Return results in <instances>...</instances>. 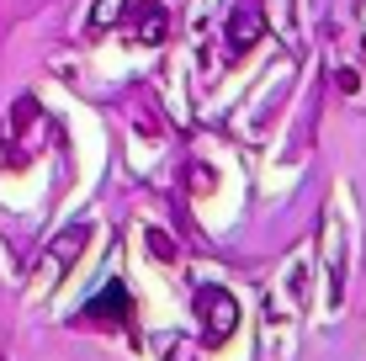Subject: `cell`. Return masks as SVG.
<instances>
[{
	"instance_id": "2",
	"label": "cell",
	"mask_w": 366,
	"mask_h": 361,
	"mask_svg": "<svg viewBox=\"0 0 366 361\" xmlns=\"http://www.w3.org/2000/svg\"><path fill=\"white\" fill-rule=\"evenodd\" d=\"M197 319H202L207 345H223V340L239 330V303H234L223 287H202V292H197Z\"/></svg>"
},
{
	"instance_id": "6",
	"label": "cell",
	"mask_w": 366,
	"mask_h": 361,
	"mask_svg": "<svg viewBox=\"0 0 366 361\" xmlns=\"http://www.w3.org/2000/svg\"><path fill=\"white\" fill-rule=\"evenodd\" d=\"M149 244H154V255H159V260H175V244L165 239V234H149Z\"/></svg>"
},
{
	"instance_id": "3",
	"label": "cell",
	"mask_w": 366,
	"mask_h": 361,
	"mask_svg": "<svg viewBox=\"0 0 366 361\" xmlns=\"http://www.w3.org/2000/svg\"><path fill=\"white\" fill-rule=\"evenodd\" d=\"M80 319H85V325H101V319H112V325H128V319H133V297H128V287H122V282L101 287V297L85 308Z\"/></svg>"
},
{
	"instance_id": "5",
	"label": "cell",
	"mask_w": 366,
	"mask_h": 361,
	"mask_svg": "<svg viewBox=\"0 0 366 361\" xmlns=\"http://www.w3.org/2000/svg\"><path fill=\"white\" fill-rule=\"evenodd\" d=\"M128 6H133V0H96V6H91V32H107L112 21H122Z\"/></svg>"
},
{
	"instance_id": "4",
	"label": "cell",
	"mask_w": 366,
	"mask_h": 361,
	"mask_svg": "<svg viewBox=\"0 0 366 361\" xmlns=\"http://www.w3.org/2000/svg\"><path fill=\"white\" fill-rule=\"evenodd\" d=\"M165 32H170V16L159 6H144L138 11V43H165Z\"/></svg>"
},
{
	"instance_id": "1",
	"label": "cell",
	"mask_w": 366,
	"mask_h": 361,
	"mask_svg": "<svg viewBox=\"0 0 366 361\" xmlns=\"http://www.w3.org/2000/svg\"><path fill=\"white\" fill-rule=\"evenodd\" d=\"M260 32H266V6L260 0H239L229 11V27H223V59H244L249 48L260 43Z\"/></svg>"
}]
</instances>
